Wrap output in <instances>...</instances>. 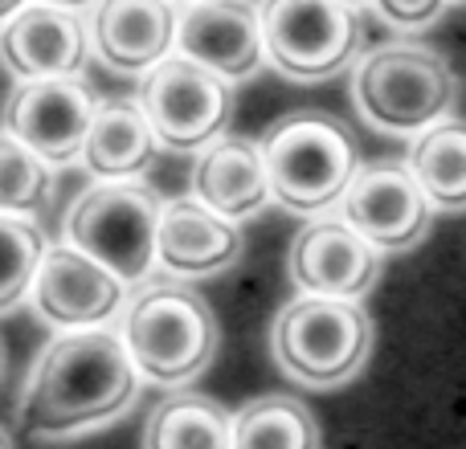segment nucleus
<instances>
[{"label":"nucleus","instance_id":"f257e3e1","mask_svg":"<svg viewBox=\"0 0 466 449\" xmlns=\"http://www.w3.org/2000/svg\"><path fill=\"white\" fill-rule=\"evenodd\" d=\"M139 393V368L119 331L74 327L49 339L25 384L21 425L33 437H70L106 425Z\"/></svg>","mask_w":466,"mask_h":449},{"label":"nucleus","instance_id":"f03ea898","mask_svg":"<svg viewBox=\"0 0 466 449\" xmlns=\"http://www.w3.org/2000/svg\"><path fill=\"white\" fill-rule=\"evenodd\" d=\"M262 164L274 201L295 213H319L348 193L360 152L336 115L295 111L262 135Z\"/></svg>","mask_w":466,"mask_h":449},{"label":"nucleus","instance_id":"7ed1b4c3","mask_svg":"<svg viewBox=\"0 0 466 449\" xmlns=\"http://www.w3.org/2000/svg\"><path fill=\"white\" fill-rule=\"evenodd\" d=\"M119 335L139 376L156 384H185L213 360L218 319L197 290L180 282H156L127 303Z\"/></svg>","mask_w":466,"mask_h":449},{"label":"nucleus","instance_id":"20e7f679","mask_svg":"<svg viewBox=\"0 0 466 449\" xmlns=\"http://www.w3.org/2000/svg\"><path fill=\"white\" fill-rule=\"evenodd\" d=\"M156 221L160 201L152 188L131 180H103L74 196L66 213V241L131 286L144 282L156 265Z\"/></svg>","mask_w":466,"mask_h":449},{"label":"nucleus","instance_id":"39448f33","mask_svg":"<svg viewBox=\"0 0 466 449\" xmlns=\"http://www.w3.org/2000/svg\"><path fill=\"white\" fill-rule=\"evenodd\" d=\"M274 355L303 384H339L364 364L372 323L352 298L303 294L274 319Z\"/></svg>","mask_w":466,"mask_h":449},{"label":"nucleus","instance_id":"423d86ee","mask_svg":"<svg viewBox=\"0 0 466 449\" xmlns=\"http://www.w3.org/2000/svg\"><path fill=\"white\" fill-rule=\"evenodd\" d=\"M356 103L380 131H426L454 103V74L438 54L418 45L377 49L356 70Z\"/></svg>","mask_w":466,"mask_h":449},{"label":"nucleus","instance_id":"0eeeda50","mask_svg":"<svg viewBox=\"0 0 466 449\" xmlns=\"http://www.w3.org/2000/svg\"><path fill=\"white\" fill-rule=\"evenodd\" d=\"M139 106L152 123L156 139L177 152H197L226 131L233 95L221 74L185 54H168L144 70Z\"/></svg>","mask_w":466,"mask_h":449},{"label":"nucleus","instance_id":"6e6552de","mask_svg":"<svg viewBox=\"0 0 466 449\" xmlns=\"http://www.w3.org/2000/svg\"><path fill=\"white\" fill-rule=\"evenodd\" d=\"M258 25L270 62L295 78L336 74L360 41L352 5L339 0H262Z\"/></svg>","mask_w":466,"mask_h":449},{"label":"nucleus","instance_id":"1a4fd4ad","mask_svg":"<svg viewBox=\"0 0 466 449\" xmlns=\"http://www.w3.org/2000/svg\"><path fill=\"white\" fill-rule=\"evenodd\" d=\"M95 106V95L78 74L33 78L8 95L5 131L21 139L25 147H33L46 164H70L82 155V139L90 131Z\"/></svg>","mask_w":466,"mask_h":449},{"label":"nucleus","instance_id":"9d476101","mask_svg":"<svg viewBox=\"0 0 466 449\" xmlns=\"http://www.w3.org/2000/svg\"><path fill=\"white\" fill-rule=\"evenodd\" d=\"M29 298L33 311L54 327H103L127 298V282L115 278L103 262H95L90 254L66 241V245L46 249Z\"/></svg>","mask_w":466,"mask_h":449},{"label":"nucleus","instance_id":"9b49d317","mask_svg":"<svg viewBox=\"0 0 466 449\" xmlns=\"http://www.w3.org/2000/svg\"><path fill=\"white\" fill-rule=\"evenodd\" d=\"M344 201V221L377 249H405L426 233L430 209L421 185L405 164H372L356 168Z\"/></svg>","mask_w":466,"mask_h":449},{"label":"nucleus","instance_id":"f8f14e48","mask_svg":"<svg viewBox=\"0 0 466 449\" xmlns=\"http://www.w3.org/2000/svg\"><path fill=\"white\" fill-rule=\"evenodd\" d=\"M86 49L90 33L74 8L33 0L0 25V62L21 82L78 74L86 62Z\"/></svg>","mask_w":466,"mask_h":449},{"label":"nucleus","instance_id":"ddd939ff","mask_svg":"<svg viewBox=\"0 0 466 449\" xmlns=\"http://www.w3.org/2000/svg\"><path fill=\"white\" fill-rule=\"evenodd\" d=\"M377 245H369L348 221H311L290 245V274L303 294L360 298L377 282Z\"/></svg>","mask_w":466,"mask_h":449},{"label":"nucleus","instance_id":"4468645a","mask_svg":"<svg viewBox=\"0 0 466 449\" xmlns=\"http://www.w3.org/2000/svg\"><path fill=\"white\" fill-rule=\"evenodd\" d=\"M177 49L221 78H246L266 54L249 0H193L177 16Z\"/></svg>","mask_w":466,"mask_h":449},{"label":"nucleus","instance_id":"2eb2a0df","mask_svg":"<svg viewBox=\"0 0 466 449\" xmlns=\"http://www.w3.org/2000/svg\"><path fill=\"white\" fill-rule=\"evenodd\" d=\"M90 33L111 70L144 74L177 45V13L172 0H98Z\"/></svg>","mask_w":466,"mask_h":449},{"label":"nucleus","instance_id":"dca6fc26","mask_svg":"<svg viewBox=\"0 0 466 449\" xmlns=\"http://www.w3.org/2000/svg\"><path fill=\"white\" fill-rule=\"evenodd\" d=\"M241 254L238 224L201 201H168L156 221V262L172 274H218Z\"/></svg>","mask_w":466,"mask_h":449},{"label":"nucleus","instance_id":"f3484780","mask_svg":"<svg viewBox=\"0 0 466 449\" xmlns=\"http://www.w3.org/2000/svg\"><path fill=\"white\" fill-rule=\"evenodd\" d=\"M197 201L209 205L226 221H246L270 205V176L262 164V147L249 139L226 135L205 144L193 172Z\"/></svg>","mask_w":466,"mask_h":449},{"label":"nucleus","instance_id":"a211bd4d","mask_svg":"<svg viewBox=\"0 0 466 449\" xmlns=\"http://www.w3.org/2000/svg\"><path fill=\"white\" fill-rule=\"evenodd\" d=\"M156 131L147 123L144 106L127 98L95 106L90 131L82 139V164L98 180H131L156 160Z\"/></svg>","mask_w":466,"mask_h":449},{"label":"nucleus","instance_id":"6ab92c4d","mask_svg":"<svg viewBox=\"0 0 466 449\" xmlns=\"http://www.w3.org/2000/svg\"><path fill=\"white\" fill-rule=\"evenodd\" d=\"M410 172L438 209H466V119H438L418 135Z\"/></svg>","mask_w":466,"mask_h":449},{"label":"nucleus","instance_id":"aec40b11","mask_svg":"<svg viewBox=\"0 0 466 449\" xmlns=\"http://www.w3.org/2000/svg\"><path fill=\"white\" fill-rule=\"evenodd\" d=\"M144 449H229V417L201 393L168 396L147 417Z\"/></svg>","mask_w":466,"mask_h":449},{"label":"nucleus","instance_id":"412c9836","mask_svg":"<svg viewBox=\"0 0 466 449\" xmlns=\"http://www.w3.org/2000/svg\"><path fill=\"white\" fill-rule=\"evenodd\" d=\"M229 449H315V417L290 396H262L229 417Z\"/></svg>","mask_w":466,"mask_h":449},{"label":"nucleus","instance_id":"4be33fe9","mask_svg":"<svg viewBox=\"0 0 466 449\" xmlns=\"http://www.w3.org/2000/svg\"><path fill=\"white\" fill-rule=\"evenodd\" d=\"M54 188V164H46L16 135L0 131V213L29 217L46 205Z\"/></svg>","mask_w":466,"mask_h":449},{"label":"nucleus","instance_id":"5701e85b","mask_svg":"<svg viewBox=\"0 0 466 449\" xmlns=\"http://www.w3.org/2000/svg\"><path fill=\"white\" fill-rule=\"evenodd\" d=\"M46 249V237L29 217L0 213V314L29 294Z\"/></svg>","mask_w":466,"mask_h":449},{"label":"nucleus","instance_id":"b1692460","mask_svg":"<svg viewBox=\"0 0 466 449\" xmlns=\"http://www.w3.org/2000/svg\"><path fill=\"white\" fill-rule=\"evenodd\" d=\"M446 8V0H377V13L397 29H421Z\"/></svg>","mask_w":466,"mask_h":449},{"label":"nucleus","instance_id":"393cba45","mask_svg":"<svg viewBox=\"0 0 466 449\" xmlns=\"http://www.w3.org/2000/svg\"><path fill=\"white\" fill-rule=\"evenodd\" d=\"M25 5H29V0H0V25H5L8 16H13L16 8H25Z\"/></svg>","mask_w":466,"mask_h":449},{"label":"nucleus","instance_id":"a878e982","mask_svg":"<svg viewBox=\"0 0 466 449\" xmlns=\"http://www.w3.org/2000/svg\"><path fill=\"white\" fill-rule=\"evenodd\" d=\"M41 5H57V8H74V13H78V8L90 5V0H41Z\"/></svg>","mask_w":466,"mask_h":449},{"label":"nucleus","instance_id":"bb28decb","mask_svg":"<svg viewBox=\"0 0 466 449\" xmlns=\"http://www.w3.org/2000/svg\"><path fill=\"white\" fill-rule=\"evenodd\" d=\"M0 449H13V437H8L5 425H0Z\"/></svg>","mask_w":466,"mask_h":449},{"label":"nucleus","instance_id":"cd10ccee","mask_svg":"<svg viewBox=\"0 0 466 449\" xmlns=\"http://www.w3.org/2000/svg\"><path fill=\"white\" fill-rule=\"evenodd\" d=\"M0 368H5V344H0Z\"/></svg>","mask_w":466,"mask_h":449},{"label":"nucleus","instance_id":"c85d7f7f","mask_svg":"<svg viewBox=\"0 0 466 449\" xmlns=\"http://www.w3.org/2000/svg\"><path fill=\"white\" fill-rule=\"evenodd\" d=\"M339 5H360V0H339Z\"/></svg>","mask_w":466,"mask_h":449},{"label":"nucleus","instance_id":"c756f323","mask_svg":"<svg viewBox=\"0 0 466 449\" xmlns=\"http://www.w3.org/2000/svg\"><path fill=\"white\" fill-rule=\"evenodd\" d=\"M177 5H193V0H177Z\"/></svg>","mask_w":466,"mask_h":449}]
</instances>
